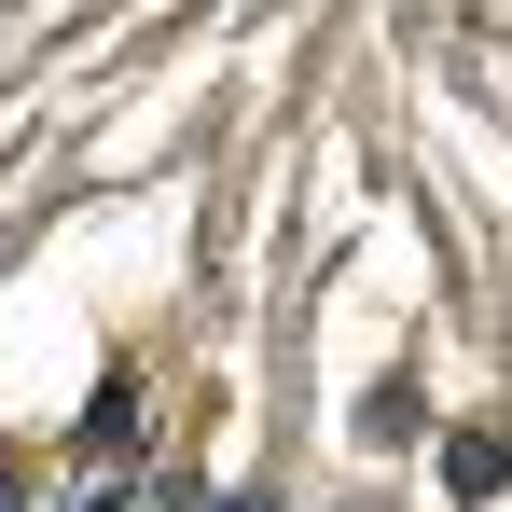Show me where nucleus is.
<instances>
[{
  "label": "nucleus",
  "instance_id": "f257e3e1",
  "mask_svg": "<svg viewBox=\"0 0 512 512\" xmlns=\"http://www.w3.org/2000/svg\"><path fill=\"white\" fill-rule=\"evenodd\" d=\"M443 485L485 499V485H499V429H457V443H443Z\"/></svg>",
  "mask_w": 512,
  "mask_h": 512
},
{
  "label": "nucleus",
  "instance_id": "f03ea898",
  "mask_svg": "<svg viewBox=\"0 0 512 512\" xmlns=\"http://www.w3.org/2000/svg\"><path fill=\"white\" fill-rule=\"evenodd\" d=\"M0 512H14V471H0Z\"/></svg>",
  "mask_w": 512,
  "mask_h": 512
},
{
  "label": "nucleus",
  "instance_id": "7ed1b4c3",
  "mask_svg": "<svg viewBox=\"0 0 512 512\" xmlns=\"http://www.w3.org/2000/svg\"><path fill=\"white\" fill-rule=\"evenodd\" d=\"M236 512H263V499H236Z\"/></svg>",
  "mask_w": 512,
  "mask_h": 512
}]
</instances>
